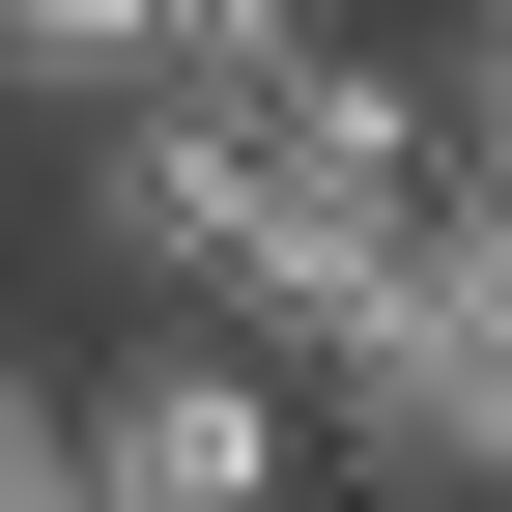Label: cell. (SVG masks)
<instances>
[{
	"label": "cell",
	"mask_w": 512,
	"mask_h": 512,
	"mask_svg": "<svg viewBox=\"0 0 512 512\" xmlns=\"http://www.w3.org/2000/svg\"><path fill=\"white\" fill-rule=\"evenodd\" d=\"M427 143L512 200V0H456V29H427Z\"/></svg>",
	"instance_id": "cell-3"
},
{
	"label": "cell",
	"mask_w": 512,
	"mask_h": 512,
	"mask_svg": "<svg viewBox=\"0 0 512 512\" xmlns=\"http://www.w3.org/2000/svg\"><path fill=\"white\" fill-rule=\"evenodd\" d=\"M143 86H200V29H171V0H0V114H57V143H86V114H143Z\"/></svg>",
	"instance_id": "cell-2"
},
{
	"label": "cell",
	"mask_w": 512,
	"mask_h": 512,
	"mask_svg": "<svg viewBox=\"0 0 512 512\" xmlns=\"http://www.w3.org/2000/svg\"><path fill=\"white\" fill-rule=\"evenodd\" d=\"M285 456H342V427H313V370L256 313H171V342L86 370V512H256Z\"/></svg>",
	"instance_id": "cell-1"
},
{
	"label": "cell",
	"mask_w": 512,
	"mask_h": 512,
	"mask_svg": "<svg viewBox=\"0 0 512 512\" xmlns=\"http://www.w3.org/2000/svg\"><path fill=\"white\" fill-rule=\"evenodd\" d=\"M57 484H86V370H29V342H0V512H57Z\"/></svg>",
	"instance_id": "cell-4"
}]
</instances>
